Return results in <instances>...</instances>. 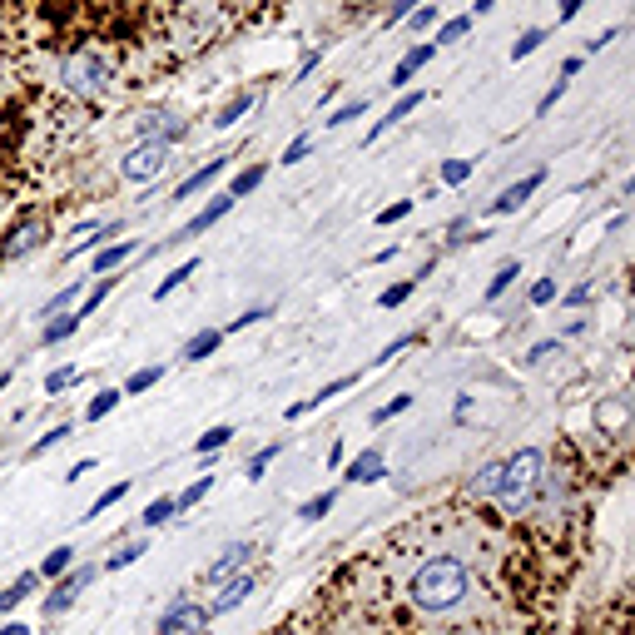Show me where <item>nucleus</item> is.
<instances>
[{
    "mask_svg": "<svg viewBox=\"0 0 635 635\" xmlns=\"http://www.w3.org/2000/svg\"><path fill=\"white\" fill-rule=\"evenodd\" d=\"M472 596V566L462 556H427L412 576H407V601L422 616H452L462 601Z\"/></svg>",
    "mask_w": 635,
    "mask_h": 635,
    "instance_id": "nucleus-1",
    "label": "nucleus"
},
{
    "mask_svg": "<svg viewBox=\"0 0 635 635\" xmlns=\"http://www.w3.org/2000/svg\"><path fill=\"white\" fill-rule=\"evenodd\" d=\"M541 477H546V457L536 447H521L507 462H492L472 477V492L477 497H492L507 511H531L536 507V492H541Z\"/></svg>",
    "mask_w": 635,
    "mask_h": 635,
    "instance_id": "nucleus-2",
    "label": "nucleus"
},
{
    "mask_svg": "<svg viewBox=\"0 0 635 635\" xmlns=\"http://www.w3.org/2000/svg\"><path fill=\"white\" fill-rule=\"evenodd\" d=\"M110 80H115V70H110V60H105V55H95V50H75V55H65V60H60V85H65L70 95H80V100L105 95V90H110Z\"/></svg>",
    "mask_w": 635,
    "mask_h": 635,
    "instance_id": "nucleus-3",
    "label": "nucleus"
},
{
    "mask_svg": "<svg viewBox=\"0 0 635 635\" xmlns=\"http://www.w3.org/2000/svg\"><path fill=\"white\" fill-rule=\"evenodd\" d=\"M164 164H169V144H159V139H139L125 159H120V174H125L129 184H149V179H159Z\"/></svg>",
    "mask_w": 635,
    "mask_h": 635,
    "instance_id": "nucleus-4",
    "label": "nucleus"
},
{
    "mask_svg": "<svg viewBox=\"0 0 635 635\" xmlns=\"http://www.w3.org/2000/svg\"><path fill=\"white\" fill-rule=\"evenodd\" d=\"M40 244H45V219H25V224H15L10 239L0 244V263H15V258H25L30 249H40Z\"/></svg>",
    "mask_w": 635,
    "mask_h": 635,
    "instance_id": "nucleus-5",
    "label": "nucleus"
},
{
    "mask_svg": "<svg viewBox=\"0 0 635 635\" xmlns=\"http://www.w3.org/2000/svg\"><path fill=\"white\" fill-rule=\"evenodd\" d=\"M209 626V611H199L194 601H174L164 616H159V635H184V631H204Z\"/></svg>",
    "mask_w": 635,
    "mask_h": 635,
    "instance_id": "nucleus-6",
    "label": "nucleus"
},
{
    "mask_svg": "<svg viewBox=\"0 0 635 635\" xmlns=\"http://www.w3.org/2000/svg\"><path fill=\"white\" fill-rule=\"evenodd\" d=\"M229 209H234V194H219V199H209V204H204V209H199V214H194V219H189V224H184L174 239H164V244H184V239H199V234H204V229H214V224H219Z\"/></svg>",
    "mask_w": 635,
    "mask_h": 635,
    "instance_id": "nucleus-7",
    "label": "nucleus"
},
{
    "mask_svg": "<svg viewBox=\"0 0 635 635\" xmlns=\"http://www.w3.org/2000/svg\"><path fill=\"white\" fill-rule=\"evenodd\" d=\"M90 581H95V566H80V571H70V576L55 586V596L45 601V616H60V611H70V606H75V596H80Z\"/></svg>",
    "mask_w": 635,
    "mask_h": 635,
    "instance_id": "nucleus-8",
    "label": "nucleus"
},
{
    "mask_svg": "<svg viewBox=\"0 0 635 635\" xmlns=\"http://www.w3.org/2000/svg\"><path fill=\"white\" fill-rule=\"evenodd\" d=\"M541 184H546V169L526 174L521 184H511V189H502V194L492 199V214H516V209H521V204H526V199H531V194H536Z\"/></svg>",
    "mask_w": 635,
    "mask_h": 635,
    "instance_id": "nucleus-9",
    "label": "nucleus"
},
{
    "mask_svg": "<svg viewBox=\"0 0 635 635\" xmlns=\"http://www.w3.org/2000/svg\"><path fill=\"white\" fill-rule=\"evenodd\" d=\"M249 556H254V546H249V541H239V546H229V551H224V556H219V561H214V566L204 571V581H209V586H219V581H229L234 571H244V566H249Z\"/></svg>",
    "mask_w": 635,
    "mask_h": 635,
    "instance_id": "nucleus-10",
    "label": "nucleus"
},
{
    "mask_svg": "<svg viewBox=\"0 0 635 635\" xmlns=\"http://www.w3.org/2000/svg\"><path fill=\"white\" fill-rule=\"evenodd\" d=\"M343 387H358V373H348V378H333V382H323L313 397H303V402H293L288 407V417H303V412H313V407H323V402H333Z\"/></svg>",
    "mask_w": 635,
    "mask_h": 635,
    "instance_id": "nucleus-11",
    "label": "nucleus"
},
{
    "mask_svg": "<svg viewBox=\"0 0 635 635\" xmlns=\"http://www.w3.org/2000/svg\"><path fill=\"white\" fill-rule=\"evenodd\" d=\"M184 120H174V115H144L139 120V134L144 139H159V144H174V139H184Z\"/></svg>",
    "mask_w": 635,
    "mask_h": 635,
    "instance_id": "nucleus-12",
    "label": "nucleus"
},
{
    "mask_svg": "<svg viewBox=\"0 0 635 635\" xmlns=\"http://www.w3.org/2000/svg\"><path fill=\"white\" fill-rule=\"evenodd\" d=\"M224 164H229V154H219V159H209L204 169H194V174H189V179H184V184L174 189V199H194V194H199L204 184H214V179L224 174Z\"/></svg>",
    "mask_w": 635,
    "mask_h": 635,
    "instance_id": "nucleus-13",
    "label": "nucleus"
},
{
    "mask_svg": "<svg viewBox=\"0 0 635 635\" xmlns=\"http://www.w3.org/2000/svg\"><path fill=\"white\" fill-rule=\"evenodd\" d=\"M422 100H427V95H422V90H412V95H402V100H397V105H392V110H387V115H382L378 125L368 129V139H382V134H387V129H392V125H402V120H407V115H412V110H417V105H422Z\"/></svg>",
    "mask_w": 635,
    "mask_h": 635,
    "instance_id": "nucleus-14",
    "label": "nucleus"
},
{
    "mask_svg": "<svg viewBox=\"0 0 635 635\" xmlns=\"http://www.w3.org/2000/svg\"><path fill=\"white\" fill-rule=\"evenodd\" d=\"M387 477V462H382L378 447H368V452H358L353 457V467H348V482H378Z\"/></svg>",
    "mask_w": 635,
    "mask_h": 635,
    "instance_id": "nucleus-15",
    "label": "nucleus"
},
{
    "mask_svg": "<svg viewBox=\"0 0 635 635\" xmlns=\"http://www.w3.org/2000/svg\"><path fill=\"white\" fill-rule=\"evenodd\" d=\"M432 55H437V45H417V50H407V55L397 60V70H392V85H407V80H412V75L432 60Z\"/></svg>",
    "mask_w": 635,
    "mask_h": 635,
    "instance_id": "nucleus-16",
    "label": "nucleus"
},
{
    "mask_svg": "<svg viewBox=\"0 0 635 635\" xmlns=\"http://www.w3.org/2000/svg\"><path fill=\"white\" fill-rule=\"evenodd\" d=\"M249 591H254V576H239V581H229V586L219 591V601L209 606V616H224V611H234V606H239Z\"/></svg>",
    "mask_w": 635,
    "mask_h": 635,
    "instance_id": "nucleus-17",
    "label": "nucleus"
},
{
    "mask_svg": "<svg viewBox=\"0 0 635 635\" xmlns=\"http://www.w3.org/2000/svg\"><path fill=\"white\" fill-rule=\"evenodd\" d=\"M80 323H85L80 313H55V323H45V328H40V343H45V348H50V343H65Z\"/></svg>",
    "mask_w": 635,
    "mask_h": 635,
    "instance_id": "nucleus-18",
    "label": "nucleus"
},
{
    "mask_svg": "<svg viewBox=\"0 0 635 635\" xmlns=\"http://www.w3.org/2000/svg\"><path fill=\"white\" fill-rule=\"evenodd\" d=\"M219 343H224V328H209V333H199V338L184 348V358H189V363H204V358H209Z\"/></svg>",
    "mask_w": 635,
    "mask_h": 635,
    "instance_id": "nucleus-19",
    "label": "nucleus"
},
{
    "mask_svg": "<svg viewBox=\"0 0 635 635\" xmlns=\"http://www.w3.org/2000/svg\"><path fill=\"white\" fill-rule=\"evenodd\" d=\"M35 581H40V576H35V571H25L15 586H5V591H0V611H15V606H20V601L35 591Z\"/></svg>",
    "mask_w": 635,
    "mask_h": 635,
    "instance_id": "nucleus-20",
    "label": "nucleus"
},
{
    "mask_svg": "<svg viewBox=\"0 0 635 635\" xmlns=\"http://www.w3.org/2000/svg\"><path fill=\"white\" fill-rule=\"evenodd\" d=\"M194 273H199V258H189V263H179V268H174L169 278H159V288H154V298H169V293H174V288H179L184 278H194Z\"/></svg>",
    "mask_w": 635,
    "mask_h": 635,
    "instance_id": "nucleus-21",
    "label": "nucleus"
},
{
    "mask_svg": "<svg viewBox=\"0 0 635 635\" xmlns=\"http://www.w3.org/2000/svg\"><path fill=\"white\" fill-rule=\"evenodd\" d=\"M70 561H75V546H55L35 576H65V571H70Z\"/></svg>",
    "mask_w": 635,
    "mask_h": 635,
    "instance_id": "nucleus-22",
    "label": "nucleus"
},
{
    "mask_svg": "<svg viewBox=\"0 0 635 635\" xmlns=\"http://www.w3.org/2000/svg\"><path fill=\"white\" fill-rule=\"evenodd\" d=\"M125 258H134V244H110V249H100V258H95V273H110V268H120Z\"/></svg>",
    "mask_w": 635,
    "mask_h": 635,
    "instance_id": "nucleus-23",
    "label": "nucleus"
},
{
    "mask_svg": "<svg viewBox=\"0 0 635 635\" xmlns=\"http://www.w3.org/2000/svg\"><path fill=\"white\" fill-rule=\"evenodd\" d=\"M209 492H214V477H199V482H194L189 492H179V497H174V511H189V507H199V502H204Z\"/></svg>",
    "mask_w": 635,
    "mask_h": 635,
    "instance_id": "nucleus-24",
    "label": "nucleus"
},
{
    "mask_svg": "<svg viewBox=\"0 0 635 635\" xmlns=\"http://www.w3.org/2000/svg\"><path fill=\"white\" fill-rule=\"evenodd\" d=\"M75 382H85V368H75V363H70V368H55V373L45 378V392L55 397V392H65V387H75Z\"/></svg>",
    "mask_w": 635,
    "mask_h": 635,
    "instance_id": "nucleus-25",
    "label": "nucleus"
},
{
    "mask_svg": "<svg viewBox=\"0 0 635 635\" xmlns=\"http://www.w3.org/2000/svg\"><path fill=\"white\" fill-rule=\"evenodd\" d=\"M120 397H125L120 387H105V392H100V397L90 402V412H85V417H90V422H100V417H110V412L120 407Z\"/></svg>",
    "mask_w": 635,
    "mask_h": 635,
    "instance_id": "nucleus-26",
    "label": "nucleus"
},
{
    "mask_svg": "<svg viewBox=\"0 0 635 635\" xmlns=\"http://www.w3.org/2000/svg\"><path fill=\"white\" fill-rule=\"evenodd\" d=\"M229 442H234V427H229V422H219V427H209V432L199 437V452L209 457V452H219V447H229Z\"/></svg>",
    "mask_w": 635,
    "mask_h": 635,
    "instance_id": "nucleus-27",
    "label": "nucleus"
},
{
    "mask_svg": "<svg viewBox=\"0 0 635 635\" xmlns=\"http://www.w3.org/2000/svg\"><path fill=\"white\" fill-rule=\"evenodd\" d=\"M467 30H472V15H452V20L437 30V40H432V45H452V40H462Z\"/></svg>",
    "mask_w": 635,
    "mask_h": 635,
    "instance_id": "nucleus-28",
    "label": "nucleus"
},
{
    "mask_svg": "<svg viewBox=\"0 0 635 635\" xmlns=\"http://www.w3.org/2000/svg\"><path fill=\"white\" fill-rule=\"evenodd\" d=\"M159 378H164V368H139V373H134V378L120 387V392H125V397H134V392H149Z\"/></svg>",
    "mask_w": 635,
    "mask_h": 635,
    "instance_id": "nucleus-29",
    "label": "nucleus"
},
{
    "mask_svg": "<svg viewBox=\"0 0 635 635\" xmlns=\"http://www.w3.org/2000/svg\"><path fill=\"white\" fill-rule=\"evenodd\" d=\"M110 288H115V278H100V283L90 288V298H85V303H80L75 313H80V318H90V313H95V308H100V303L110 298Z\"/></svg>",
    "mask_w": 635,
    "mask_h": 635,
    "instance_id": "nucleus-30",
    "label": "nucleus"
},
{
    "mask_svg": "<svg viewBox=\"0 0 635 635\" xmlns=\"http://www.w3.org/2000/svg\"><path fill=\"white\" fill-rule=\"evenodd\" d=\"M75 298H80V283H70V288H60V293H55V298H50V303L40 308V318H55V313H65V308H70Z\"/></svg>",
    "mask_w": 635,
    "mask_h": 635,
    "instance_id": "nucleus-31",
    "label": "nucleus"
},
{
    "mask_svg": "<svg viewBox=\"0 0 635 635\" xmlns=\"http://www.w3.org/2000/svg\"><path fill=\"white\" fill-rule=\"evenodd\" d=\"M263 174H268L263 164H254V169H244V174L234 179V189H229V194H234V199H244V194H254L258 184H263Z\"/></svg>",
    "mask_w": 635,
    "mask_h": 635,
    "instance_id": "nucleus-32",
    "label": "nucleus"
},
{
    "mask_svg": "<svg viewBox=\"0 0 635 635\" xmlns=\"http://www.w3.org/2000/svg\"><path fill=\"white\" fill-rule=\"evenodd\" d=\"M516 278H521V268H516V263H502V268H497V278L487 283V298H502Z\"/></svg>",
    "mask_w": 635,
    "mask_h": 635,
    "instance_id": "nucleus-33",
    "label": "nucleus"
},
{
    "mask_svg": "<svg viewBox=\"0 0 635 635\" xmlns=\"http://www.w3.org/2000/svg\"><path fill=\"white\" fill-rule=\"evenodd\" d=\"M278 452H283V442H268L263 452H254V462H249V482H258V477L268 472V462H278Z\"/></svg>",
    "mask_w": 635,
    "mask_h": 635,
    "instance_id": "nucleus-34",
    "label": "nucleus"
},
{
    "mask_svg": "<svg viewBox=\"0 0 635 635\" xmlns=\"http://www.w3.org/2000/svg\"><path fill=\"white\" fill-rule=\"evenodd\" d=\"M333 502H338V492H323V497L303 502V507H298V516H303V521H318V516H328V511H333Z\"/></svg>",
    "mask_w": 635,
    "mask_h": 635,
    "instance_id": "nucleus-35",
    "label": "nucleus"
},
{
    "mask_svg": "<svg viewBox=\"0 0 635 635\" xmlns=\"http://www.w3.org/2000/svg\"><path fill=\"white\" fill-rule=\"evenodd\" d=\"M139 556H144V541H129V546H120V556L105 561V571H125V566H134Z\"/></svg>",
    "mask_w": 635,
    "mask_h": 635,
    "instance_id": "nucleus-36",
    "label": "nucleus"
},
{
    "mask_svg": "<svg viewBox=\"0 0 635 635\" xmlns=\"http://www.w3.org/2000/svg\"><path fill=\"white\" fill-rule=\"evenodd\" d=\"M125 492H129V482H120V487H105V492L95 497L90 516H100V511H110V507H120V502H125Z\"/></svg>",
    "mask_w": 635,
    "mask_h": 635,
    "instance_id": "nucleus-37",
    "label": "nucleus"
},
{
    "mask_svg": "<svg viewBox=\"0 0 635 635\" xmlns=\"http://www.w3.org/2000/svg\"><path fill=\"white\" fill-rule=\"evenodd\" d=\"M412 288H417V283H412V278H407V283H392V288H382V308H397V303H407V298H412Z\"/></svg>",
    "mask_w": 635,
    "mask_h": 635,
    "instance_id": "nucleus-38",
    "label": "nucleus"
},
{
    "mask_svg": "<svg viewBox=\"0 0 635 635\" xmlns=\"http://www.w3.org/2000/svg\"><path fill=\"white\" fill-rule=\"evenodd\" d=\"M169 516H174V497H159V502L144 507V526H159V521H169Z\"/></svg>",
    "mask_w": 635,
    "mask_h": 635,
    "instance_id": "nucleus-39",
    "label": "nucleus"
},
{
    "mask_svg": "<svg viewBox=\"0 0 635 635\" xmlns=\"http://www.w3.org/2000/svg\"><path fill=\"white\" fill-rule=\"evenodd\" d=\"M541 40H546V30H526V35H521V40L511 45V60H526V55H531V50H536Z\"/></svg>",
    "mask_w": 635,
    "mask_h": 635,
    "instance_id": "nucleus-40",
    "label": "nucleus"
},
{
    "mask_svg": "<svg viewBox=\"0 0 635 635\" xmlns=\"http://www.w3.org/2000/svg\"><path fill=\"white\" fill-rule=\"evenodd\" d=\"M467 174H472V159H447L442 164V184H462Z\"/></svg>",
    "mask_w": 635,
    "mask_h": 635,
    "instance_id": "nucleus-41",
    "label": "nucleus"
},
{
    "mask_svg": "<svg viewBox=\"0 0 635 635\" xmlns=\"http://www.w3.org/2000/svg\"><path fill=\"white\" fill-rule=\"evenodd\" d=\"M249 105H254V95H239V100H234V105H229V110H224V115H219V120H214V125H219V129L239 125V115H244V110H249Z\"/></svg>",
    "mask_w": 635,
    "mask_h": 635,
    "instance_id": "nucleus-42",
    "label": "nucleus"
},
{
    "mask_svg": "<svg viewBox=\"0 0 635 635\" xmlns=\"http://www.w3.org/2000/svg\"><path fill=\"white\" fill-rule=\"evenodd\" d=\"M368 110V100H353V105H343V110H333V120H328V129H338V125H348V120H358Z\"/></svg>",
    "mask_w": 635,
    "mask_h": 635,
    "instance_id": "nucleus-43",
    "label": "nucleus"
},
{
    "mask_svg": "<svg viewBox=\"0 0 635 635\" xmlns=\"http://www.w3.org/2000/svg\"><path fill=\"white\" fill-rule=\"evenodd\" d=\"M65 437H70V427H55V432H45V437H40V442L30 447V457H40V452H50V447H60Z\"/></svg>",
    "mask_w": 635,
    "mask_h": 635,
    "instance_id": "nucleus-44",
    "label": "nucleus"
},
{
    "mask_svg": "<svg viewBox=\"0 0 635 635\" xmlns=\"http://www.w3.org/2000/svg\"><path fill=\"white\" fill-rule=\"evenodd\" d=\"M412 214V199H397V204H387L378 214V224H397V219H407Z\"/></svg>",
    "mask_w": 635,
    "mask_h": 635,
    "instance_id": "nucleus-45",
    "label": "nucleus"
},
{
    "mask_svg": "<svg viewBox=\"0 0 635 635\" xmlns=\"http://www.w3.org/2000/svg\"><path fill=\"white\" fill-rule=\"evenodd\" d=\"M308 144H313V139H308V134H298V139H293V144L283 149V159H278V164H298V159L308 154Z\"/></svg>",
    "mask_w": 635,
    "mask_h": 635,
    "instance_id": "nucleus-46",
    "label": "nucleus"
},
{
    "mask_svg": "<svg viewBox=\"0 0 635 635\" xmlns=\"http://www.w3.org/2000/svg\"><path fill=\"white\" fill-rule=\"evenodd\" d=\"M258 318H268V308H249V313H239V318L224 328V338H229V333H239V328H249V323H258Z\"/></svg>",
    "mask_w": 635,
    "mask_h": 635,
    "instance_id": "nucleus-47",
    "label": "nucleus"
},
{
    "mask_svg": "<svg viewBox=\"0 0 635 635\" xmlns=\"http://www.w3.org/2000/svg\"><path fill=\"white\" fill-rule=\"evenodd\" d=\"M407 407H412V397H392L387 407H378V412H373V422H387V417H397V412H407Z\"/></svg>",
    "mask_w": 635,
    "mask_h": 635,
    "instance_id": "nucleus-48",
    "label": "nucleus"
},
{
    "mask_svg": "<svg viewBox=\"0 0 635 635\" xmlns=\"http://www.w3.org/2000/svg\"><path fill=\"white\" fill-rule=\"evenodd\" d=\"M432 20H437V10H432V5H417V10L407 15V25H412V30H427Z\"/></svg>",
    "mask_w": 635,
    "mask_h": 635,
    "instance_id": "nucleus-49",
    "label": "nucleus"
},
{
    "mask_svg": "<svg viewBox=\"0 0 635 635\" xmlns=\"http://www.w3.org/2000/svg\"><path fill=\"white\" fill-rule=\"evenodd\" d=\"M551 298H556V283H551V278L531 283V303H536V308H541V303H551Z\"/></svg>",
    "mask_w": 635,
    "mask_h": 635,
    "instance_id": "nucleus-50",
    "label": "nucleus"
},
{
    "mask_svg": "<svg viewBox=\"0 0 635 635\" xmlns=\"http://www.w3.org/2000/svg\"><path fill=\"white\" fill-rule=\"evenodd\" d=\"M561 95H566V80H556V85H551V90L541 95V105H536V115H546V110H551V105H556Z\"/></svg>",
    "mask_w": 635,
    "mask_h": 635,
    "instance_id": "nucleus-51",
    "label": "nucleus"
},
{
    "mask_svg": "<svg viewBox=\"0 0 635 635\" xmlns=\"http://www.w3.org/2000/svg\"><path fill=\"white\" fill-rule=\"evenodd\" d=\"M611 40H621V30H616V25H611V30H601V35H596V40H591V55H596V50H606V45H611Z\"/></svg>",
    "mask_w": 635,
    "mask_h": 635,
    "instance_id": "nucleus-52",
    "label": "nucleus"
},
{
    "mask_svg": "<svg viewBox=\"0 0 635 635\" xmlns=\"http://www.w3.org/2000/svg\"><path fill=\"white\" fill-rule=\"evenodd\" d=\"M586 298H591V283H581V288H571V293H566V303H586Z\"/></svg>",
    "mask_w": 635,
    "mask_h": 635,
    "instance_id": "nucleus-53",
    "label": "nucleus"
},
{
    "mask_svg": "<svg viewBox=\"0 0 635 635\" xmlns=\"http://www.w3.org/2000/svg\"><path fill=\"white\" fill-rule=\"evenodd\" d=\"M581 5H586V0H561V20H571V15H576Z\"/></svg>",
    "mask_w": 635,
    "mask_h": 635,
    "instance_id": "nucleus-54",
    "label": "nucleus"
},
{
    "mask_svg": "<svg viewBox=\"0 0 635 635\" xmlns=\"http://www.w3.org/2000/svg\"><path fill=\"white\" fill-rule=\"evenodd\" d=\"M0 635H30V631H25L20 621H10V626H0Z\"/></svg>",
    "mask_w": 635,
    "mask_h": 635,
    "instance_id": "nucleus-55",
    "label": "nucleus"
},
{
    "mask_svg": "<svg viewBox=\"0 0 635 635\" xmlns=\"http://www.w3.org/2000/svg\"><path fill=\"white\" fill-rule=\"evenodd\" d=\"M492 5H497V0H477V15H487V10H492Z\"/></svg>",
    "mask_w": 635,
    "mask_h": 635,
    "instance_id": "nucleus-56",
    "label": "nucleus"
}]
</instances>
